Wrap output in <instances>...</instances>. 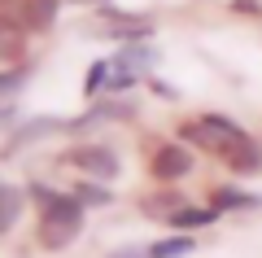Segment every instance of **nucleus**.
<instances>
[{"instance_id": "1", "label": "nucleus", "mask_w": 262, "mask_h": 258, "mask_svg": "<svg viewBox=\"0 0 262 258\" xmlns=\"http://www.w3.org/2000/svg\"><path fill=\"white\" fill-rule=\"evenodd\" d=\"M179 136L192 140L196 149H210V153L227 157V149L241 145L249 131H241L232 118H223V114H206V118H196V123H184V127H179Z\"/></svg>"}, {"instance_id": "2", "label": "nucleus", "mask_w": 262, "mask_h": 258, "mask_svg": "<svg viewBox=\"0 0 262 258\" xmlns=\"http://www.w3.org/2000/svg\"><path fill=\"white\" fill-rule=\"evenodd\" d=\"M66 162L79 166L83 175H92L96 184H105V180L118 175V153H114V149H105V145H79V149H70V157H66Z\"/></svg>"}, {"instance_id": "3", "label": "nucleus", "mask_w": 262, "mask_h": 258, "mask_svg": "<svg viewBox=\"0 0 262 258\" xmlns=\"http://www.w3.org/2000/svg\"><path fill=\"white\" fill-rule=\"evenodd\" d=\"M149 175L158 184H175V180L192 175V153L184 145H158L153 157H149Z\"/></svg>"}, {"instance_id": "4", "label": "nucleus", "mask_w": 262, "mask_h": 258, "mask_svg": "<svg viewBox=\"0 0 262 258\" xmlns=\"http://www.w3.org/2000/svg\"><path fill=\"white\" fill-rule=\"evenodd\" d=\"M184 193H175V188H158V193H149V197H140V214H149V219H162V223H170L179 210H184Z\"/></svg>"}, {"instance_id": "5", "label": "nucleus", "mask_w": 262, "mask_h": 258, "mask_svg": "<svg viewBox=\"0 0 262 258\" xmlns=\"http://www.w3.org/2000/svg\"><path fill=\"white\" fill-rule=\"evenodd\" d=\"M223 162L232 166L236 175H258V171H262V145H258L253 136H245L241 145H232V149H227V157H223Z\"/></svg>"}, {"instance_id": "6", "label": "nucleus", "mask_w": 262, "mask_h": 258, "mask_svg": "<svg viewBox=\"0 0 262 258\" xmlns=\"http://www.w3.org/2000/svg\"><path fill=\"white\" fill-rule=\"evenodd\" d=\"M210 206H214L219 214L223 210H262V197L245 193V188H214V193H210Z\"/></svg>"}, {"instance_id": "7", "label": "nucleus", "mask_w": 262, "mask_h": 258, "mask_svg": "<svg viewBox=\"0 0 262 258\" xmlns=\"http://www.w3.org/2000/svg\"><path fill=\"white\" fill-rule=\"evenodd\" d=\"M44 219H57V223H75V228H83V206L75 202V193H70V197L57 193L53 202L44 206Z\"/></svg>"}, {"instance_id": "8", "label": "nucleus", "mask_w": 262, "mask_h": 258, "mask_svg": "<svg viewBox=\"0 0 262 258\" xmlns=\"http://www.w3.org/2000/svg\"><path fill=\"white\" fill-rule=\"evenodd\" d=\"M79 236L75 223H57V219H39V245L44 249H66L70 241Z\"/></svg>"}, {"instance_id": "9", "label": "nucleus", "mask_w": 262, "mask_h": 258, "mask_svg": "<svg viewBox=\"0 0 262 258\" xmlns=\"http://www.w3.org/2000/svg\"><path fill=\"white\" fill-rule=\"evenodd\" d=\"M196 249V241L188 236V232H179V236H162L149 245V258H188Z\"/></svg>"}, {"instance_id": "10", "label": "nucleus", "mask_w": 262, "mask_h": 258, "mask_svg": "<svg viewBox=\"0 0 262 258\" xmlns=\"http://www.w3.org/2000/svg\"><path fill=\"white\" fill-rule=\"evenodd\" d=\"M214 219H219L214 206H184V210L170 219V228H175V232H188V228H210Z\"/></svg>"}, {"instance_id": "11", "label": "nucleus", "mask_w": 262, "mask_h": 258, "mask_svg": "<svg viewBox=\"0 0 262 258\" xmlns=\"http://www.w3.org/2000/svg\"><path fill=\"white\" fill-rule=\"evenodd\" d=\"M66 127H70V123H61V118H35V123H27L22 131H13L9 145H13V149H22V145H31V140L48 136V131H66Z\"/></svg>"}, {"instance_id": "12", "label": "nucleus", "mask_w": 262, "mask_h": 258, "mask_svg": "<svg viewBox=\"0 0 262 258\" xmlns=\"http://www.w3.org/2000/svg\"><path fill=\"white\" fill-rule=\"evenodd\" d=\"M153 62H158V53H153V48H127V53L114 62V70H122V74H131V79H136V74L149 70Z\"/></svg>"}, {"instance_id": "13", "label": "nucleus", "mask_w": 262, "mask_h": 258, "mask_svg": "<svg viewBox=\"0 0 262 258\" xmlns=\"http://www.w3.org/2000/svg\"><path fill=\"white\" fill-rule=\"evenodd\" d=\"M75 202L83 206V210H92V206H110L114 202V193L105 184H96V180H83V184L75 188Z\"/></svg>"}, {"instance_id": "14", "label": "nucleus", "mask_w": 262, "mask_h": 258, "mask_svg": "<svg viewBox=\"0 0 262 258\" xmlns=\"http://www.w3.org/2000/svg\"><path fill=\"white\" fill-rule=\"evenodd\" d=\"M22 214V193L18 188H0V232H9Z\"/></svg>"}, {"instance_id": "15", "label": "nucleus", "mask_w": 262, "mask_h": 258, "mask_svg": "<svg viewBox=\"0 0 262 258\" xmlns=\"http://www.w3.org/2000/svg\"><path fill=\"white\" fill-rule=\"evenodd\" d=\"M57 18V0H27V27H48Z\"/></svg>"}, {"instance_id": "16", "label": "nucleus", "mask_w": 262, "mask_h": 258, "mask_svg": "<svg viewBox=\"0 0 262 258\" xmlns=\"http://www.w3.org/2000/svg\"><path fill=\"white\" fill-rule=\"evenodd\" d=\"M110 70H114L110 62H96V66H92V74H88V83H83V88H88V92H96V88L105 83V74H110Z\"/></svg>"}, {"instance_id": "17", "label": "nucleus", "mask_w": 262, "mask_h": 258, "mask_svg": "<svg viewBox=\"0 0 262 258\" xmlns=\"http://www.w3.org/2000/svg\"><path fill=\"white\" fill-rule=\"evenodd\" d=\"M105 258H149V249H140V245H122V249H114V254H105Z\"/></svg>"}, {"instance_id": "18", "label": "nucleus", "mask_w": 262, "mask_h": 258, "mask_svg": "<svg viewBox=\"0 0 262 258\" xmlns=\"http://www.w3.org/2000/svg\"><path fill=\"white\" fill-rule=\"evenodd\" d=\"M22 83V70L18 74H0V92H9V88H18Z\"/></svg>"}, {"instance_id": "19", "label": "nucleus", "mask_w": 262, "mask_h": 258, "mask_svg": "<svg viewBox=\"0 0 262 258\" xmlns=\"http://www.w3.org/2000/svg\"><path fill=\"white\" fill-rule=\"evenodd\" d=\"M236 9H249V13H258V5H253V0H236Z\"/></svg>"}]
</instances>
